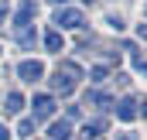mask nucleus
I'll return each instance as SVG.
<instances>
[{"label":"nucleus","instance_id":"19","mask_svg":"<svg viewBox=\"0 0 147 140\" xmlns=\"http://www.w3.org/2000/svg\"><path fill=\"white\" fill-rule=\"evenodd\" d=\"M144 116H147V103H144Z\"/></svg>","mask_w":147,"mask_h":140},{"label":"nucleus","instance_id":"5","mask_svg":"<svg viewBox=\"0 0 147 140\" xmlns=\"http://www.w3.org/2000/svg\"><path fill=\"white\" fill-rule=\"evenodd\" d=\"M17 75H21V79H24V82H38V79H41V75H45V65H41V62H21V65H17Z\"/></svg>","mask_w":147,"mask_h":140},{"label":"nucleus","instance_id":"3","mask_svg":"<svg viewBox=\"0 0 147 140\" xmlns=\"http://www.w3.org/2000/svg\"><path fill=\"white\" fill-rule=\"evenodd\" d=\"M31 109H34V116H31V120H48V116L55 113V99L41 92V96H34V99H31Z\"/></svg>","mask_w":147,"mask_h":140},{"label":"nucleus","instance_id":"8","mask_svg":"<svg viewBox=\"0 0 147 140\" xmlns=\"http://www.w3.org/2000/svg\"><path fill=\"white\" fill-rule=\"evenodd\" d=\"M103 130H106V123H103V120H92V123L82 127V137H86V140H99V137H103Z\"/></svg>","mask_w":147,"mask_h":140},{"label":"nucleus","instance_id":"10","mask_svg":"<svg viewBox=\"0 0 147 140\" xmlns=\"http://www.w3.org/2000/svg\"><path fill=\"white\" fill-rule=\"evenodd\" d=\"M21 106H24V96H21V92H10V96H7V106H3V109H7V113L14 116V113H21Z\"/></svg>","mask_w":147,"mask_h":140},{"label":"nucleus","instance_id":"16","mask_svg":"<svg viewBox=\"0 0 147 140\" xmlns=\"http://www.w3.org/2000/svg\"><path fill=\"white\" fill-rule=\"evenodd\" d=\"M116 140H137V137H134V133H120Z\"/></svg>","mask_w":147,"mask_h":140},{"label":"nucleus","instance_id":"7","mask_svg":"<svg viewBox=\"0 0 147 140\" xmlns=\"http://www.w3.org/2000/svg\"><path fill=\"white\" fill-rule=\"evenodd\" d=\"M48 133H51V140H72V123L69 120H55Z\"/></svg>","mask_w":147,"mask_h":140},{"label":"nucleus","instance_id":"9","mask_svg":"<svg viewBox=\"0 0 147 140\" xmlns=\"http://www.w3.org/2000/svg\"><path fill=\"white\" fill-rule=\"evenodd\" d=\"M45 44H48V51H62V48H65L62 31H48V34H45Z\"/></svg>","mask_w":147,"mask_h":140},{"label":"nucleus","instance_id":"11","mask_svg":"<svg viewBox=\"0 0 147 140\" xmlns=\"http://www.w3.org/2000/svg\"><path fill=\"white\" fill-rule=\"evenodd\" d=\"M34 133V120H21L17 123V137H31Z\"/></svg>","mask_w":147,"mask_h":140},{"label":"nucleus","instance_id":"17","mask_svg":"<svg viewBox=\"0 0 147 140\" xmlns=\"http://www.w3.org/2000/svg\"><path fill=\"white\" fill-rule=\"evenodd\" d=\"M3 17H7V10H3V7H0V24H3Z\"/></svg>","mask_w":147,"mask_h":140},{"label":"nucleus","instance_id":"12","mask_svg":"<svg viewBox=\"0 0 147 140\" xmlns=\"http://www.w3.org/2000/svg\"><path fill=\"white\" fill-rule=\"evenodd\" d=\"M106 75H110V69H106V65H96V69H92V82H103Z\"/></svg>","mask_w":147,"mask_h":140},{"label":"nucleus","instance_id":"18","mask_svg":"<svg viewBox=\"0 0 147 140\" xmlns=\"http://www.w3.org/2000/svg\"><path fill=\"white\" fill-rule=\"evenodd\" d=\"M51 3H58V7H62V3H69V0H51Z\"/></svg>","mask_w":147,"mask_h":140},{"label":"nucleus","instance_id":"2","mask_svg":"<svg viewBox=\"0 0 147 140\" xmlns=\"http://www.w3.org/2000/svg\"><path fill=\"white\" fill-rule=\"evenodd\" d=\"M82 10H75V7H62L58 14H55V24L58 28H65V31H72V28H82Z\"/></svg>","mask_w":147,"mask_h":140},{"label":"nucleus","instance_id":"14","mask_svg":"<svg viewBox=\"0 0 147 140\" xmlns=\"http://www.w3.org/2000/svg\"><path fill=\"white\" fill-rule=\"evenodd\" d=\"M137 34H140V38L147 41V24H140V28H137Z\"/></svg>","mask_w":147,"mask_h":140},{"label":"nucleus","instance_id":"4","mask_svg":"<svg viewBox=\"0 0 147 140\" xmlns=\"http://www.w3.org/2000/svg\"><path fill=\"white\" fill-rule=\"evenodd\" d=\"M38 14V7H34V0H24L21 7H17V17H14V28L21 31V28H31V17Z\"/></svg>","mask_w":147,"mask_h":140},{"label":"nucleus","instance_id":"13","mask_svg":"<svg viewBox=\"0 0 147 140\" xmlns=\"http://www.w3.org/2000/svg\"><path fill=\"white\" fill-rule=\"evenodd\" d=\"M106 24H110L113 31H123V21H120V17H110V21H106Z\"/></svg>","mask_w":147,"mask_h":140},{"label":"nucleus","instance_id":"6","mask_svg":"<svg viewBox=\"0 0 147 140\" xmlns=\"http://www.w3.org/2000/svg\"><path fill=\"white\" fill-rule=\"evenodd\" d=\"M116 120L134 123V120H137V103H134V99H123V103L116 106Z\"/></svg>","mask_w":147,"mask_h":140},{"label":"nucleus","instance_id":"1","mask_svg":"<svg viewBox=\"0 0 147 140\" xmlns=\"http://www.w3.org/2000/svg\"><path fill=\"white\" fill-rule=\"evenodd\" d=\"M75 75H79V69L75 65H58V72H55V79H51V89L58 92V96H72L75 92Z\"/></svg>","mask_w":147,"mask_h":140},{"label":"nucleus","instance_id":"15","mask_svg":"<svg viewBox=\"0 0 147 140\" xmlns=\"http://www.w3.org/2000/svg\"><path fill=\"white\" fill-rule=\"evenodd\" d=\"M10 137V130H7V127H0V140H7Z\"/></svg>","mask_w":147,"mask_h":140}]
</instances>
